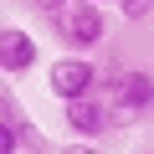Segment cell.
<instances>
[{
  "label": "cell",
  "mask_w": 154,
  "mask_h": 154,
  "mask_svg": "<svg viewBox=\"0 0 154 154\" xmlns=\"http://www.w3.org/2000/svg\"><path fill=\"white\" fill-rule=\"evenodd\" d=\"M51 36L62 41V51L88 57V51H98L108 41V16H103L98 0H72V5H62L51 16Z\"/></svg>",
  "instance_id": "6da1fadb"
},
{
  "label": "cell",
  "mask_w": 154,
  "mask_h": 154,
  "mask_svg": "<svg viewBox=\"0 0 154 154\" xmlns=\"http://www.w3.org/2000/svg\"><path fill=\"white\" fill-rule=\"evenodd\" d=\"M103 98L113 103L118 123H134L139 113L154 108V72H149V67H128V72L103 77Z\"/></svg>",
  "instance_id": "7a4b0ae2"
},
{
  "label": "cell",
  "mask_w": 154,
  "mask_h": 154,
  "mask_svg": "<svg viewBox=\"0 0 154 154\" xmlns=\"http://www.w3.org/2000/svg\"><path fill=\"white\" fill-rule=\"evenodd\" d=\"M46 88H51L62 103H77V98H93V93H103V72H98L88 57H72V51H62V57L46 67Z\"/></svg>",
  "instance_id": "3957f363"
},
{
  "label": "cell",
  "mask_w": 154,
  "mask_h": 154,
  "mask_svg": "<svg viewBox=\"0 0 154 154\" xmlns=\"http://www.w3.org/2000/svg\"><path fill=\"white\" fill-rule=\"evenodd\" d=\"M113 123H118V113H113V103H108L103 93L77 98V103H62V128H67V139H77V144H98Z\"/></svg>",
  "instance_id": "277c9868"
},
{
  "label": "cell",
  "mask_w": 154,
  "mask_h": 154,
  "mask_svg": "<svg viewBox=\"0 0 154 154\" xmlns=\"http://www.w3.org/2000/svg\"><path fill=\"white\" fill-rule=\"evenodd\" d=\"M0 154H51L41 128L16 103V93H0Z\"/></svg>",
  "instance_id": "5b68a950"
},
{
  "label": "cell",
  "mask_w": 154,
  "mask_h": 154,
  "mask_svg": "<svg viewBox=\"0 0 154 154\" xmlns=\"http://www.w3.org/2000/svg\"><path fill=\"white\" fill-rule=\"evenodd\" d=\"M36 62H41V46H36V36L26 26H5V31H0V72H5V77L31 72Z\"/></svg>",
  "instance_id": "8992f818"
},
{
  "label": "cell",
  "mask_w": 154,
  "mask_h": 154,
  "mask_svg": "<svg viewBox=\"0 0 154 154\" xmlns=\"http://www.w3.org/2000/svg\"><path fill=\"white\" fill-rule=\"evenodd\" d=\"M118 16L123 21H149L154 16V0H118Z\"/></svg>",
  "instance_id": "52a82bcc"
},
{
  "label": "cell",
  "mask_w": 154,
  "mask_h": 154,
  "mask_svg": "<svg viewBox=\"0 0 154 154\" xmlns=\"http://www.w3.org/2000/svg\"><path fill=\"white\" fill-rule=\"evenodd\" d=\"M26 5H31V11H41V16L51 21V16L62 11V5H72V0H26Z\"/></svg>",
  "instance_id": "ba28073f"
},
{
  "label": "cell",
  "mask_w": 154,
  "mask_h": 154,
  "mask_svg": "<svg viewBox=\"0 0 154 154\" xmlns=\"http://www.w3.org/2000/svg\"><path fill=\"white\" fill-rule=\"evenodd\" d=\"M62 154H98V144H67Z\"/></svg>",
  "instance_id": "9c48e42d"
},
{
  "label": "cell",
  "mask_w": 154,
  "mask_h": 154,
  "mask_svg": "<svg viewBox=\"0 0 154 154\" xmlns=\"http://www.w3.org/2000/svg\"><path fill=\"white\" fill-rule=\"evenodd\" d=\"M98 5H103V0H98ZM113 5H118V0H113Z\"/></svg>",
  "instance_id": "30bf717a"
}]
</instances>
